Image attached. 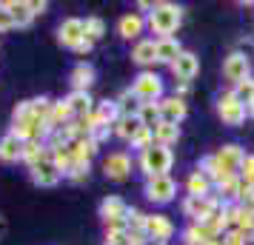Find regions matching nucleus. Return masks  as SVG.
Wrapping results in <instances>:
<instances>
[{"mask_svg": "<svg viewBox=\"0 0 254 245\" xmlns=\"http://www.w3.org/2000/svg\"><path fill=\"white\" fill-rule=\"evenodd\" d=\"M186 191H189V197H211L214 183H211V180H208L200 168H197V171H191V174H189V180H186Z\"/></svg>", "mask_w": 254, "mask_h": 245, "instance_id": "nucleus-21", "label": "nucleus"}, {"mask_svg": "<svg viewBox=\"0 0 254 245\" xmlns=\"http://www.w3.org/2000/svg\"><path fill=\"white\" fill-rule=\"evenodd\" d=\"M126 245H149V237H146V234H131V231H128Z\"/></svg>", "mask_w": 254, "mask_h": 245, "instance_id": "nucleus-40", "label": "nucleus"}, {"mask_svg": "<svg viewBox=\"0 0 254 245\" xmlns=\"http://www.w3.org/2000/svg\"><path fill=\"white\" fill-rule=\"evenodd\" d=\"M146 237L149 243L166 245L174 237V222L166 214H146Z\"/></svg>", "mask_w": 254, "mask_h": 245, "instance_id": "nucleus-9", "label": "nucleus"}, {"mask_svg": "<svg viewBox=\"0 0 254 245\" xmlns=\"http://www.w3.org/2000/svg\"><path fill=\"white\" fill-rule=\"evenodd\" d=\"M214 160H217L220 171H223L226 177H237V174H240L243 160H246V151H243L240 146L229 143V146H223V148H217V151H214Z\"/></svg>", "mask_w": 254, "mask_h": 245, "instance_id": "nucleus-8", "label": "nucleus"}, {"mask_svg": "<svg viewBox=\"0 0 254 245\" xmlns=\"http://www.w3.org/2000/svg\"><path fill=\"white\" fill-rule=\"evenodd\" d=\"M143 191H146V199L157 202V205H166V202H172L174 194H177V183H174L172 174L149 177V180H146V186H143Z\"/></svg>", "mask_w": 254, "mask_h": 245, "instance_id": "nucleus-4", "label": "nucleus"}, {"mask_svg": "<svg viewBox=\"0 0 254 245\" xmlns=\"http://www.w3.org/2000/svg\"><path fill=\"white\" fill-rule=\"evenodd\" d=\"M92 46H94V43H92V40H89V37H86V40H83L80 46L74 49V51H77V54H89V51H92Z\"/></svg>", "mask_w": 254, "mask_h": 245, "instance_id": "nucleus-42", "label": "nucleus"}, {"mask_svg": "<svg viewBox=\"0 0 254 245\" xmlns=\"http://www.w3.org/2000/svg\"><path fill=\"white\" fill-rule=\"evenodd\" d=\"M131 60L137 63V66H154L157 63V40H149V37H143L137 40L134 46H131Z\"/></svg>", "mask_w": 254, "mask_h": 245, "instance_id": "nucleus-17", "label": "nucleus"}, {"mask_svg": "<svg viewBox=\"0 0 254 245\" xmlns=\"http://www.w3.org/2000/svg\"><path fill=\"white\" fill-rule=\"evenodd\" d=\"M220 240H223V245H246V243H249L240 231H226Z\"/></svg>", "mask_w": 254, "mask_h": 245, "instance_id": "nucleus-38", "label": "nucleus"}, {"mask_svg": "<svg viewBox=\"0 0 254 245\" xmlns=\"http://www.w3.org/2000/svg\"><path fill=\"white\" fill-rule=\"evenodd\" d=\"M137 165H140V171L146 174V180H149V177H166L169 171H172V165H174V151L154 143L151 148L140 151Z\"/></svg>", "mask_w": 254, "mask_h": 245, "instance_id": "nucleus-2", "label": "nucleus"}, {"mask_svg": "<svg viewBox=\"0 0 254 245\" xmlns=\"http://www.w3.org/2000/svg\"><path fill=\"white\" fill-rule=\"evenodd\" d=\"M186 94H189V83H180V86L174 89V97H180V100H183Z\"/></svg>", "mask_w": 254, "mask_h": 245, "instance_id": "nucleus-43", "label": "nucleus"}, {"mask_svg": "<svg viewBox=\"0 0 254 245\" xmlns=\"http://www.w3.org/2000/svg\"><path fill=\"white\" fill-rule=\"evenodd\" d=\"M29 3H32V12H35V17H37V14H43L49 9V3H43V0H40V3H37V0H29Z\"/></svg>", "mask_w": 254, "mask_h": 245, "instance_id": "nucleus-41", "label": "nucleus"}, {"mask_svg": "<svg viewBox=\"0 0 254 245\" xmlns=\"http://www.w3.org/2000/svg\"><path fill=\"white\" fill-rule=\"evenodd\" d=\"M217 114L226 126H243L246 117H249V111H246V105L234 97V92H226L217 100Z\"/></svg>", "mask_w": 254, "mask_h": 245, "instance_id": "nucleus-5", "label": "nucleus"}, {"mask_svg": "<svg viewBox=\"0 0 254 245\" xmlns=\"http://www.w3.org/2000/svg\"><path fill=\"white\" fill-rule=\"evenodd\" d=\"M23 140H17L14 134L0 137V163H20L23 160Z\"/></svg>", "mask_w": 254, "mask_h": 245, "instance_id": "nucleus-19", "label": "nucleus"}, {"mask_svg": "<svg viewBox=\"0 0 254 245\" xmlns=\"http://www.w3.org/2000/svg\"><path fill=\"white\" fill-rule=\"evenodd\" d=\"M183 23V9L174 3H154L151 12L146 14V29H151V35H157V40L172 37Z\"/></svg>", "mask_w": 254, "mask_h": 245, "instance_id": "nucleus-1", "label": "nucleus"}, {"mask_svg": "<svg viewBox=\"0 0 254 245\" xmlns=\"http://www.w3.org/2000/svg\"><path fill=\"white\" fill-rule=\"evenodd\" d=\"M103 174L115 183H123L128 174H131V157L126 151H112L103 160Z\"/></svg>", "mask_w": 254, "mask_h": 245, "instance_id": "nucleus-11", "label": "nucleus"}, {"mask_svg": "<svg viewBox=\"0 0 254 245\" xmlns=\"http://www.w3.org/2000/svg\"><path fill=\"white\" fill-rule=\"evenodd\" d=\"M214 205H217V197H214V194H211V197H189V194H186L183 214L189 217V222H206L208 214L214 211Z\"/></svg>", "mask_w": 254, "mask_h": 245, "instance_id": "nucleus-10", "label": "nucleus"}, {"mask_svg": "<svg viewBox=\"0 0 254 245\" xmlns=\"http://www.w3.org/2000/svg\"><path fill=\"white\" fill-rule=\"evenodd\" d=\"M137 120H140V126H146V129H154V126L160 123V103H140Z\"/></svg>", "mask_w": 254, "mask_h": 245, "instance_id": "nucleus-29", "label": "nucleus"}, {"mask_svg": "<svg viewBox=\"0 0 254 245\" xmlns=\"http://www.w3.org/2000/svg\"><path fill=\"white\" fill-rule=\"evenodd\" d=\"M223 77H226L231 86L249 80V77H252V60L246 57L243 51H231L229 57H226V63H223Z\"/></svg>", "mask_w": 254, "mask_h": 245, "instance_id": "nucleus-6", "label": "nucleus"}, {"mask_svg": "<svg viewBox=\"0 0 254 245\" xmlns=\"http://www.w3.org/2000/svg\"><path fill=\"white\" fill-rule=\"evenodd\" d=\"M240 183L243 186H249V188H254V154H246V160H243V165H240Z\"/></svg>", "mask_w": 254, "mask_h": 245, "instance_id": "nucleus-35", "label": "nucleus"}, {"mask_svg": "<svg viewBox=\"0 0 254 245\" xmlns=\"http://www.w3.org/2000/svg\"><path fill=\"white\" fill-rule=\"evenodd\" d=\"M131 94L137 97V103H160L163 100V80L154 71H140L131 83Z\"/></svg>", "mask_w": 254, "mask_h": 245, "instance_id": "nucleus-3", "label": "nucleus"}, {"mask_svg": "<svg viewBox=\"0 0 254 245\" xmlns=\"http://www.w3.org/2000/svg\"><path fill=\"white\" fill-rule=\"evenodd\" d=\"M189 114L186 108V100L180 97H163L160 100V123H172V126H180Z\"/></svg>", "mask_w": 254, "mask_h": 245, "instance_id": "nucleus-15", "label": "nucleus"}, {"mask_svg": "<svg viewBox=\"0 0 254 245\" xmlns=\"http://www.w3.org/2000/svg\"><path fill=\"white\" fill-rule=\"evenodd\" d=\"M231 92H234V97H237L243 105H252V103H254V77H249V80L237 83Z\"/></svg>", "mask_w": 254, "mask_h": 245, "instance_id": "nucleus-33", "label": "nucleus"}, {"mask_svg": "<svg viewBox=\"0 0 254 245\" xmlns=\"http://www.w3.org/2000/svg\"><path fill=\"white\" fill-rule=\"evenodd\" d=\"M9 29H14V20H12V14L6 12V6L0 3V35L9 32Z\"/></svg>", "mask_w": 254, "mask_h": 245, "instance_id": "nucleus-39", "label": "nucleus"}, {"mask_svg": "<svg viewBox=\"0 0 254 245\" xmlns=\"http://www.w3.org/2000/svg\"><path fill=\"white\" fill-rule=\"evenodd\" d=\"M126 214H128V205L120 197H106L103 202H100V217H103L106 225H109V222L126 220Z\"/></svg>", "mask_w": 254, "mask_h": 245, "instance_id": "nucleus-20", "label": "nucleus"}, {"mask_svg": "<svg viewBox=\"0 0 254 245\" xmlns=\"http://www.w3.org/2000/svg\"><path fill=\"white\" fill-rule=\"evenodd\" d=\"M83 40H86V20H80V17H66L58 29V43L74 51Z\"/></svg>", "mask_w": 254, "mask_h": 245, "instance_id": "nucleus-7", "label": "nucleus"}, {"mask_svg": "<svg viewBox=\"0 0 254 245\" xmlns=\"http://www.w3.org/2000/svg\"><path fill=\"white\" fill-rule=\"evenodd\" d=\"M246 111H249V117H254V103H252V105H246Z\"/></svg>", "mask_w": 254, "mask_h": 245, "instance_id": "nucleus-44", "label": "nucleus"}, {"mask_svg": "<svg viewBox=\"0 0 254 245\" xmlns=\"http://www.w3.org/2000/svg\"><path fill=\"white\" fill-rule=\"evenodd\" d=\"M94 114L100 120V126H112V129H115V123L120 120V108H117L115 100H103V103L94 108Z\"/></svg>", "mask_w": 254, "mask_h": 245, "instance_id": "nucleus-28", "label": "nucleus"}, {"mask_svg": "<svg viewBox=\"0 0 254 245\" xmlns=\"http://www.w3.org/2000/svg\"><path fill=\"white\" fill-rule=\"evenodd\" d=\"M169 69H172V74L180 83H191L197 77V71H200V60H197L194 51H183V54L174 60Z\"/></svg>", "mask_w": 254, "mask_h": 245, "instance_id": "nucleus-12", "label": "nucleus"}, {"mask_svg": "<svg viewBox=\"0 0 254 245\" xmlns=\"http://www.w3.org/2000/svg\"><path fill=\"white\" fill-rule=\"evenodd\" d=\"M117 32L120 37H126V40H143V32H146V14L140 12H131V14H123L120 17V23H117Z\"/></svg>", "mask_w": 254, "mask_h": 245, "instance_id": "nucleus-14", "label": "nucleus"}, {"mask_svg": "<svg viewBox=\"0 0 254 245\" xmlns=\"http://www.w3.org/2000/svg\"><path fill=\"white\" fill-rule=\"evenodd\" d=\"M177 140H180V126H172V123H157L154 126V143L157 146L172 148Z\"/></svg>", "mask_w": 254, "mask_h": 245, "instance_id": "nucleus-26", "label": "nucleus"}, {"mask_svg": "<svg viewBox=\"0 0 254 245\" xmlns=\"http://www.w3.org/2000/svg\"><path fill=\"white\" fill-rule=\"evenodd\" d=\"M183 51H186V49L180 46V40H174V37H163V40H157V63L172 66Z\"/></svg>", "mask_w": 254, "mask_h": 245, "instance_id": "nucleus-23", "label": "nucleus"}, {"mask_svg": "<svg viewBox=\"0 0 254 245\" xmlns=\"http://www.w3.org/2000/svg\"><path fill=\"white\" fill-rule=\"evenodd\" d=\"M69 80H71V92H89L92 83H94V66L86 63V60H80V63L71 69Z\"/></svg>", "mask_w": 254, "mask_h": 245, "instance_id": "nucleus-18", "label": "nucleus"}, {"mask_svg": "<svg viewBox=\"0 0 254 245\" xmlns=\"http://www.w3.org/2000/svg\"><path fill=\"white\" fill-rule=\"evenodd\" d=\"M89 168H92V163H83V160H74L69 168V174H66V180H71V183H83L86 177H89Z\"/></svg>", "mask_w": 254, "mask_h": 245, "instance_id": "nucleus-36", "label": "nucleus"}, {"mask_svg": "<svg viewBox=\"0 0 254 245\" xmlns=\"http://www.w3.org/2000/svg\"><path fill=\"white\" fill-rule=\"evenodd\" d=\"M206 245H223V240H211V243H206Z\"/></svg>", "mask_w": 254, "mask_h": 245, "instance_id": "nucleus-45", "label": "nucleus"}, {"mask_svg": "<svg viewBox=\"0 0 254 245\" xmlns=\"http://www.w3.org/2000/svg\"><path fill=\"white\" fill-rule=\"evenodd\" d=\"M103 35H106V23H103V17H97V14L86 17V37H89L92 43H97V40H100Z\"/></svg>", "mask_w": 254, "mask_h": 245, "instance_id": "nucleus-34", "label": "nucleus"}, {"mask_svg": "<svg viewBox=\"0 0 254 245\" xmlns=\"http://www.w3.org/2000/svg\"><path fill=\"white\" fill-rule=\"evenodd\" d=\"M143 129V126H140V120H137V114H128V117H120V120H117L115 123V134L117 137H120V140H131V137H134V134H137V131Z\"/></svg>", "mask_w": 254, "mask_h": 245, "instance_id": "nucleus-27", "label": "nucleus"}, {"mask_svg": "<svg viewBox=\"0 0 254 245\" xmlns=\"http://www.w3.org/2000/svg\"><path fill=\"white\" fill-rule=\"evenodd\" d=\"M66 103H69L71 114H74V120H80V117H89L94 111V100L89 97V92H71L69 97H66Z\"/></svg>", "mask_w": 254, "mask_h": 245, "instance_id": "nucleus-22", "label": "nucleus"}, {"mask_svg": "<svg viewBox=\"0 0 254 245\" xmlns=\"http://www.w3.org/2000/svg\"><path fill=\"white\" fill-rule=\"evenodd\" d=\"M66 148L71 151V157H74V160L92 163V157L97 154V148H100V146H97V143H94L92 137H80V140H74L71 146H66Z\"/></svg>", "mask_w": 254, "mask_h": 245, "instance_id": "nucleus-24", "label": "nucleus"}, {"mask_svg": "<svg viewBox=\"0 0 254 245\" xmlns=\"http://www.w3.org/2000/svg\"><path fill=\"white\" fill-rule=\"evenodd\" d=\"M126 228L131 234H146V214L140 208H128L126 214Z\"/></svg>", "mask_w": 254, "mask_h": 245, "instance_id": "nucleus-32", "label": "nucleus"}, {"mask_svg": "<svg viewBox=\"0 0 254 245\" xmlns=\"http://www.w3.org/2000/svg\"><path fill=\"white\" fill-rule=\"evenodd\" d=\"M183 243L186 245H206V237H203V231H200V225H186L183 228Z\"/></svg>", "mask_w": 254, "mask_h": 245, "instance_id": "nucleus-37", "label": "nucleus"}, {"mask_svg": "<svg viewBox=\"0 0 254 245\" xmlns=\"http://www.w3.org/2000/svg\"><path fill=\"white\" fill-rule=\"evenodd\" d=\"M3 6H6V12L12 14L14 29H29V26H32L35 12H32V3H29V0H6Z\"/></svg>", "mask_w": 254, "mask_h": 245, "instance_id": "nucleus-16", "label": "nucleus"}, {"mask_svg": "<svg viewBox=\"0 0 254 245\" xmlns=\"http://www.w3.org/2000/svg\"><path fill=\"white\" fill-rule=\"evenodd\" d=\"M29 177H32V183L40 188H55L63 180V174H60L58 168H55V163L52 160H43V163H37L29 168Z\"/></svg>", "mask_w": 254, "mask_h": 245, "instance_id": "nucleus-13", "label": "nucleus"}, {"mask_svg": "<svg viewBox=\"0 0 254 245\" xmlns=\"http://www.w3.org/2000/svg\"><path fill=\"white\" fill-rule=\"evenodd\" d=\"M43 160H52V151L46 148V143H26L23 146V160L20 163H26L29 168L37 163H43Z\"/></svg>", "mask_w": 254, "mask_h": 245, "instance_id": "nucleus-25", "label": "nucleus"}, {"mask_svg": "<svg viewBox=\"0 0 254 245\" xmlns=\"http://www.w3.org/2000/svg\"><path fill=\"white\" fill-rule=\"evenodd\" d=\"M128 146H131V148H137V151L151 148V146H154V129H146V126H143V129H140L137 134L128 140Z\"/></svg>", "mask_w": 254, "mask_h": 245, "instance_id": "nucleus-31", "label": "nucleus"}, {"mask_svg": "<svg viewBox=\"0 0 254 245\" xmlns=\"http://www.w3.org/2000/svg\"><path fill=\"white\" fill-rule=\"evenodd\" d=\"M117 103V108H120V117H128V114H137V108H140V103H137V97L131 94V89H126V92L120 94L115 100Z\"/></svg>", "mask_w": 254, "mask_h": 245, "instance_id": "nucleus-30", "label": "nucleus"}]
</instances>
